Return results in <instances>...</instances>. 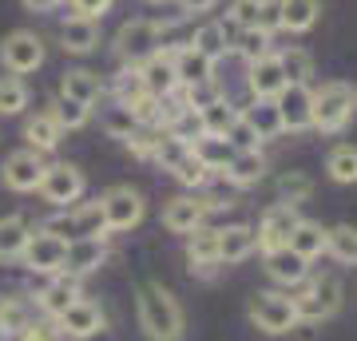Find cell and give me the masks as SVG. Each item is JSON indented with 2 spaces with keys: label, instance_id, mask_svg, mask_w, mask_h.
<instances>
[{
  "label": "cell",
  "instance_id": "6da1fadb",
  "mask_svg": "<svg viewBox=\"0 0 357 341\" xmlns=\"http://www.w3.org/2000/svg\"><path fill=\"white\" fill-rule=\"evenodd\" d=\"M135 305H139V326L151 341H183V329H187L183 305H178V298L167 290V286L143 282Z\"/></svg>",
  "mask_w": 357,
  "mask_h": 341
},
{
  "label": "cell",
  "instance_id": "7a4b0ae2",
  "mask_svg": "<svg viewBox=\"0 0 357 341\" xmlns=\"http://www.w3.org/2000/svg\"><path fill=\"white\" fill-rule=\"evenodd\" d=\"M40 230L56 234L60 242H76V238H107L103 230V211H100V199L96 202H72V206H60L56 215L44 222Z\"/></svg>",
  "mask_w": 357,
  "mask_h": 341
},
{
  "label": "cell",
  "instance_id": "3957f363",
  "mask_svg": "<svg viewBox=\"0 0 357 341\" xmlns=\"http://www.w3.org/2000/svg\"><path fill=\"white\" fill-rule=\"evenodd\" d=\"M354 88L349 84H342V79H330V84H321L318 91H314V123L318 131H326V135H333V131H342L349 119H354Z\"/></svg>",
  "mask_w": 357,
  "mask_h": 341
},
{
  "label": "cell",
  "instance_id": "277c9868",
  "mask_svg": "<svg viewBox=\"0 0 357 341\" xmlns=\"http://www.w3.org/2000/svg\"><path fill=\"white\" fill-rule=\"evenodd\" d=\"M246 314H250V321H255L262 333H274V338L302 326V321H298V310H294V298L290 294H278V290L255 294V298L246 302Z\"/></svg>",
  "mask_w": 357,
  "mask_h": 341
},
{
  "label": "cell",
  "instance_id": "5b68a950",
  "mask_svg": "<svg viewBox=\"0 0 357 341\" xmlns=\"http://www.w3.org/2000/svg\"><path fill=\"white\" fill-rule=\"evenodd\" d=\"M294 310H298V321H326L342 310V278L337 274H321L310 286L294 294Z\"/></svg>",
  "mask_w": 357,
  "mask_h": 341
},
{
  "label": "cell",
  "instance_id": "8992f818",
  "mask_svg": "<svg viewBox=\"0 0 357 341\" xmlns=\"http://www.w3.org/2000/svg\"><path fill=\"white\" fill-rule=\"evenodd\" d=\"M159 48H163V24L159 20H143L139 16V20H128V24L115 32V52L131 68H139L143 60H151Z\"/></svg>",
  "mask_w": 357,
  "mask_h": 341
},
{
  "label": "cell",
  "instance_id": "52a82bcc",
  "mask_svg": "<svg viewBox=\"0 0 357 341\" xmlns=\"http://www.w3.org/2000/svg\"><path fill=\"white\" fill-rule=\"evenodd\" d=\"M100 211H103V230H107V234H123V230L143 222L147 202H143V195L135 187H123V183H119V187L103 190Z\"/></svg>",
  "mask_w": 357,
  "mask_h": 341
},
{
  "label": "cell",
  "instance_id": "ba28073f",
  "mask_svg": "<svg viewBox=\"0 0 357 341\" xmlns=\"http://www.w3.org/2000/svg\"><path fill=\"white\" fill-rule=\"evenodd\" d=\"M0 63H4V72H13V76H28V72H36L40 63H44V40L36 32H28V28H16L4 36L0 44Z\"/></svg>",
  "mask_w": 357,
  "mask_h": 341
},
{
  "label": "cell",
  "instance_id": "9c48e42d",
  "mask_svg": "<svg viewBox=\"0 0 357 341\" xmlns=\"http://www.w3.org/2000/svg\"><path fill=\"white\" fill-rule=\"evenodd\" d=\"M84 187H88V179H84V171L76 163H52L36 190L52 206H72V202L84 199Z\"/></svg>",
  "mask_w": 357,
  "mask_h": 341
},
{
  "label": "cell",
  "instance_id": "30bf717a",
  "mask_svg": "<svg viewBox=\"0 0 357 341\" xmlns=\"http://www.w3.org/2000/svg\"><path fill=\"white\" fill-rule=\"evenodd\" d=\"M64 246L68 242H60L56 234H48V230H32L28 242H24V250H20V258H24V266L32 274H60V266H64Z\"/></svg>",
  "mask_w": 357,
  "mask_h": 341
},
{
  "label": "cell",
  "instance_id": "8fae6325",
  "mask_svg": "<svg viewBox=\"0 0 357 341\" xmlns=\"http://www.w3.org/2000/svg\"><path fill=\"white\" fill-rule=\"evenodd\" d=\"M44 171H48V163H44V155L32 151V147H24V151H13L8 159H4V171H0V179H4V187L8 190H36L40 179H44Z\"/></svg>",
  "mask_w": 357,
  "mask_h": 341
},
{
  "label": "cell",
  "instance_id": "7c38bea8",
  "mask_svg": "<svg viewBox=\"0 0 357 341\" xmlns=\"http://www.w3.org/2000/svg\"><path fill=\"white\" fill-rule=\"evenodd\" d=\"M298 222H302L298 206H290V202H274L266 215H262V227L255 230V234H258V250L266 254V250H278V246H286Z\"/></svg>",
  "mask_w": 357,
  "mask_h": 341
},
{
  "label": "cell",
  "instance_id": "4fadbf2b",
  "mask_svg": "<svg viewBox=\"0 0 357 341\" xmlns=\"http://www.w3.org/2000/svg\"><path fill=\"white\" fill-rule=\"evenodd\" d=\"M107 238H76L64 246V266H60V274H72V278H88L96 274L103 262H107Z\"/></svg>",
  "mask_w": 357,
  "mask_h": 341
},
{
  "label": "cell",
  "instance_id": "5bb4252c",
  "mask_svg": "<svg viewBox=\"0 0 357 341\" xmlns=\"http://www.w3.org/2000/svg\"><path fill=\"white\" fill-rule=\"evenodd\" d=\"M274 103H278V115H282L286 131H306L314 123V91L306 84H286L274 96Z\"/></svg>",
  "mask_w": 357,
  "mask_h": 341
},
{
  "label": "cell",
  "instance_id": "9a60e30c",
  "mask_svg": "<svg viewBox=\"0 0 357 341\" xmlns=\"http://www.w3.org/2000/svg\"><path fill=\"white\" fill-rule=\"evenodd\" d=\"M103 326H107V321H103V310L91 302V298H76L64 314L56 317V329H60L64 338H76V341L79 338H96Z\"/></svg>",
  "mask_w": 357,
  "mask_h": 341
},
{
  "label": "cell",
  "instance_id": "2e32d148",
  "mask_svg": "<svg viewBox=\"0 0 357 341\" xmlns=\"http://www.w3.org/2000/svg\"><path fill=\"white\" fill-rule=\"evenodd\" d=\"M211 206H215V199H191V195H178V199L167 202L163 227L175 230V234H191V230L203 227V218H206Z\"/></svg>",
  "mask_w": 357,
  "mask_h": 341
},
{
  "label": "cell",
  "instance_id": "e0dca14e",
  "mask_svg": "<svg viewBox=\"0 0 357 341\" xmlns=\"http://www.w3.org/2000/svg\"><path fill=\"white\" fill-rule=\"evenodd\" d=\"M139 76H143V88L151 91L155 100H171L178 91V79H175V60H171V48H159L151 60L139 63Z\"/></svg>",
  "mask_w": 357,
  "mask_h": 341
},
{
  "label": "cell",
  "instance_id": "ac0fdd59",
  "mask_svg": "<svg viewBox=\"0 0 357 341\" xmlns=\"http://www.w3.org/2000/svg\"><path fill=\"white\" fill-rule=\"evenodd\" d=\"M171 60H175L178 88H199V84H206V79H215V60L203 56L199 48H191V44L171 48Z\"/></svg>",
  "mask_w": 357,
  "mask_h": 341
},
{
  "label": "cell",
  "instance_id": "d6986e66",
  "mask_svg": "<svg viewBox=\"0 0 357 341\" xmlns=\"http://www.w3.org/2000/svg\"><path fill=\"white\" fill-rule=\"evenodd\" d=\"M246 88H250V96H255V100H274V96L286 88V76H282V63H278V56H274V52H266V56L250 60Z\"/></svg>",
  "mask_w": 357,
  "mask_h": 341
},
{
  "label": "cell",
  "instance_id": "ffe728a7",
  "mask_svg": "<svg viewBox=\"0 0 357 341\" xmlns=\"http://www.w3.org/2000/svg\"><path fill=\"white\" fill-rule=\"evenodd\" d=\"M76 298H84V294H79V278H72V274H52V282L40 290L36 302H40V314L56 321Z\"/></svg>",
  "mask_w": 357,
  "mask_h": 341
},
{
  "label": "cell",
  "instance_id": "44dd1931",
  "mask_svg": "<svg viewBox=\"0 0 357 341\" xmlns=\"http://www.w3.org/2000/svg\"><path fill=\"white\" fill-rule=\"evenodd\" d=\"M60 48L72 52V56H88V52L100 48V20H88V16H68L60 24Z\"/></svg>",
  "mask_w": 357,
  "mask_h": 341
},
{
  "label": "cell",
  "instance_id": "7402d4cb",
  "mask_svg": "<svg viewBox=\"0 0 357 341\" xmlns=\"http://www.w3.org/2000/svg\"><path fill=\"white\" fill-rule=\"evenodd\" d=\"M266 274L278 286H302L310 278V262L302 254H294L290 246H278V250H266Z\"/></svg>",
  "mask_w": 357,
  "mask_h": 341
},
{
  "label": "cell",
  "instance_id": "603a6c76",
  "mask_svg": "<svg viewBox=\"0 0 357 341\" xmlns=\"http://www.w3.org/2000/svg\"><path fill=\"white\" fill-rule=\"evenodd\" d=\"M187 258H191V274H215L218 266V230H191L187 238Z\"/></svg>",
  "mask_w": 357,
  "mask_h": 341
},
{
  "label": "cell",
  "instance_id": "cb8c5ba5",
  "mask_svg": "<svg viewBox=\"0 0 357 341\" xmlns=\"http://www.w3.org/2000/svg\"><path fill=\"white\" fill-rule=\"evenodd\" d=\"M258 250L255 227H227L218 230V262H246Z\"/></svg>",
  "mask_w": 357,
  "mask_h": 341
},
{
  "label": "cell",
  "instance_id": "d4e9b609",
  "mask_svg": "<svg viewBox=\"0 0 357 341\" xmlns=\"http://www.w3.org/2000/svg\"><path fill=\"white\" fill-rule=\"evenodd\" d=\"M246 119V123L255 127V135H258V143H266V139H278L282 131V115H278V103L274 100H255L246 112H238Z\"/></svg>",
  "mask_w": 357,
  "mask_h": 341
},
{
  "label": "cell",
  "instance_id": "484cf974",
  "mask_svg": "<svg viewBox=\"0 0 357 341\" xmlns=\"http://www.w3.org/2000/svg\"><path fill=\"white\" fill-rule=\"evenodd\" d=\"M227 183H234V187H255V183H262V175H266V155L262 151H234V159L227 163Z\"/></svg>",
  "mask_w": 357,
  "mask_h": 341
},
{
  "label": "cell",
  "instance_id": "4316f807",
  "mask_svg": "<svg viewBox=\"0 0 357 341\" xmlns=\"http://www.w3.org/2000/svg\"><path fill=\"white\" fill-rule=\"evenodd\" d=\"M60 91L72 96L76 103H84V107H91V103H100L103 84H100L96 72H88V68H72V72H64V79H60Z\"/></svg>",
  "mask_w": 357,
  "mask_h": 341
},
{
  "label": "cell",
  "instance_id": "83f0119b",
  "mask_svg": "<svg viewBox=\"0 0 357 341\" xmlns=\"http://www.w3.org/2000/svg\"><path fill=\"white\" fill-rule=\"evenodd\" d=\"M294 254H302L306 262H314L318 254H326V227L321 222H310V218H302L298 227H294L290 242H286Z\"/></svg>",
  "mask_w": 357,
  "mask_h": 341
},
{
  "label": "cell",
  "instance_id": "f1b7e54d",
  "mask_svg": "<svg viewBox=\"0 0 357 341\" xmlns=\"http://www.w3.org/2000/svg\"><path fill=\"white\" fill-rule=\"evenodd\" d=\"M60 127H56V119H52L48 112H40V115H32L24 123V139H28V147L32 151H40V155H48V151H56L60 147Z\"/></svg>",
  "mask_w": 357,
  "mask_h": 341
},
{
  "label": "cell",
  "instance_id": "f546056e",
  "mask_svg": "<svg viewBox=\"0 0 357 341\" xmlns=\"http://www.w3.org/2000/svg\"><path fill=\"white\" fill-rule=\"evenodd\" d=\"M278 13H282V28L286 32H310L318 24L321 4L318 0H278Z\"/></svg>",
  "mask_w": 357,
  "mask_h": 341
},
{
  "label": "cell",
  "instance_id": "4dcf8cb0",
  "mask_svg": "<svg viewBox=\"0 0 357 341\" xmlns=\"http://www.w3.org/2000/svg\"><path fill=\"white\" fill-rule=\"evenodd\" d=\"M100 127L107 131V135H112V139H123V143H128L143 123L135 119V115H131L128 103H119V100H115V103H107V107L100 112Z\"/></svg>",
  "mask_w": 357,
  "mask_h": 341
},
{
  "label": "cell",
  "instance_id": "1f68e13d",
  "mask_svg": "<svg viewBox=\"0 0 357 341\" xmlns=\"http://www.w3.org/2000/svg\"><path fill=\"white\" fill-rule=\"evenodd\" d=\"M167 131L175 135V139H183L187 147H195V143L203 139V115L195 112V107H187V103H178L175 112H171V119H167Z\"/></svg>",
  "mask_w": 357,
  "mask_h": 341
},
{
  "label": "cell",
  "instance_id": "d6a6232c",
  "mask_svg": "<svg viewBox=\"0 0 357 341\" xmlns=\"http://www.w3.org/2000/svg\"><path fill=\"white\" fill-rule=\"evenodd\" d=\"M326 254L337 258L342 266H357V227L342 222V227L326 230Z\"/></svg>",
  "mask_w": 357,
  "mask_h": 341
},
{
  "label": "cell",
  "instance_id": "836d02e7",
  "mask_svg": "<svg viewBox=\"0 0 357 341\" xmlns=\"http://www.w3.org/2000/svg\"><path fill=\"white\" fill-rule=\"evenodd\" d=\"M28 234H32V230H28V222L20 215H4V218H0V262L20 258Z\"/></svg>",
  "mask_w": 357,
  "mask_h": 341
},
{
  "label": "cell",
  "instance_id": "e575fe53",
  "mask_svg": "<svg viewBox=\"0 0 357 341\" xmlns=\"http://www.w3.org/2000/svg\"><path fill=\"white\" fill-rule=\"evenodd\" d=\"M48 115L56 119V127H60V131H76V127L88 123L91 107H84V103H76L72 96H64V91H60V96L48 103Z\"/></svg>",
  "mask_w": 357,
  "mask_h": 341
},
{
  "label": "cell",
  "instance_id": "d590c367",
  "mask_svg": "<svg viewBox=\"0 0 357 341\" xmlns=\"http://www.w3.org/2000/svg\"><path fill=\"white\" fill-rule=\"evenodd\" d=\"M191 151H195V159H199L206 171H227V163L234 159V147H230L227 139H218V135H203Z\"/></svg>",
  "mask_w": 357,
  "mask_h": 341
},
{
  "label": "cell",
  "instance_id": "8d00e7d4",
  "mask_svg": "<svg viewBox=\"0 0 357 341\" xmlns=\"http://www.w3.org/2000/svg\"><path fill=\"white\" fill-rule=\"evenodd\" d=\"M326 171H330L333 183H357V147L354 143H337L326 155Z\"/></svg>",
  "mask_w": 357,
  "mask_h": 341
},
{
  "label": "cell",
  "instance_id": "74e56055",
  "mask_svg": "<svg viewBox=\"0 0 357 341\" xmlns=\"http://www.w3.org/2000/svg\"><path fill=\"white\" fill-rule=\"evenodd\" d=\"M278 63H282V76H286V84H310V76H314V56H310L306 48L278 52Z\"/></svg>",
  "mask_w": 357,
  "mask_h": 341
},
{
  "label": "cell",
  "instance_id": "f35d334b",
  "mask_svg": "<svg viewBox=\"0 0 357 341\" xmlns=\"http://www.w3.org/2000/svg\"><path fill=\"white\" fill-rule=\"evenodd\" d=\"M28 107V84L20 76H0V115H20Z\"/></svg>",
  "mask_w": 357,
  "mask_h": 341
},
{
  "label": "cell",
  "instance_id": "ab89813d",
  "mask_svg": "<svg viewBox=\"0 0 357 341\" xmlns=\"http://www.w3.org/2000/svg\"><path fill=\"white\" fill-rule=\"evenodd\" d=\"M28 305L20 298H0V338H13V333H24L28 329Z\"/></svg>",
  "mask_w": 357,
  "mask_h": 341
},
{
  "label": "cell",
  "instance_id": "60d3db41",
  "mask_svg": "<svg viewBox=\"0 0 357 341\" xmlns=\"http://www.w3.org/2000/svg\"><path fill=\"white\" fill-rule=\"evenodd\" d=\"M199 115H203V131H206V135H218V139H222V135L230 131V123L238 119V107H230L227 100H215L211 107H203Z\"/></svg>",
  "mask_w": 357,
  "mask_h": 341
},
{
  "label": "cell",
  "instance_id": "b9f144b4",
  "mask_svg": "<svg viewBox=\"0 0 357 341\" xmlns=\"http://www.w3.org/2000/svg\"><path fill=\"white\" fill-rule=\"evenodd\" d=\"M191 48H199L203 56H211V60H218V56H227L230 40H227V32H222V24H203V28H195V40H191Z\"/></svg>",
  "mask_w": 357,
  "mask_h": 341
},
{
  "label": "cell",
  "instance_id": "7bdbcfd3",
  "mask_svg": "<svg viewBox=\"0 0 357 341\" xmlns=\"http://www.w3.org/2000/svg\"><path fill=\"white\" fill-rule=\"evenodd\" d=\"M230 48L250 63V60H258V56H266L270 52V36L266 32H258V28H238V36L230 40Z\"/></svg>",
  "mask_w": 357,
  "mask_h": 341
},
{
  "label": "cell",
  "instance_id": "ee69618b",
  "mask_svg": "<svg viewBox=\"0 0 357 341\" xmlns=\"http://www.w3.org/2000/svg\"><path fill=\"white\" fill-rule=\"evenodd\" d=\"M187 151H191V147H187V143L183 139H175V135H171V131H159V139H155V163H163L167 171H175L178 163H183V159H187Z\"/></svg>",
  "mask_w": 357,
  "mask_h": 341
},
{
  "label": "cell",
  "instance_id": "f6af8a7d",
  "mask_svg": "<svg viewBox=\"0 0 357 341\" xmlns=\"http://www.w3.org/2000/svg\"><path fill=\"white\" fill-rule=\"evenodd\" d=\"M143 76H139V68H123V72H119V76H115V96H119V103H135L143 96Z\"/></svg>",
  "mask_w": 357,
  "mask_h": 341
},
{
  "label": "cell",
  "instance_id": "bcb514c9",
  "mask_svg": "<svg viewBox=\"0 0 357 341\" xmlns=\"http://www.w3.org/2000/svg\"><path fill=\"white\" fill-rule=\"evenodd\" d=\"M222 139H227L230 147H234V151H258V147H262V143H258V135H255V127L246 123L243 115H238V119L230 123V131L222 135Z\"/></svg>",
  "mask_w": 357,
  "mask_h": 341
},
{
  "label": "cell",
  "instance_id": "7dc6e473",
  "mask_svg": "<svg viewBox=\"0 0 357 341\" xmlns=\"http://www.w3.org/2000/svg\"><path fill=\"white\" fill-rule=\"evenodd\" d=\"M175 179L183 183V187H206V179H211V171H206L199 159H195V151H187V159L175 167Z\"/></svg>",
  "mask_w": 357,
  "mask_h": 341
},
{
  "label": "cell",
  "instance_id": "c3c4849f",
  "mask_svg": "<svg viewBox=\"0 0 357 341\" xmlns=\"http://www.w3.org/2000/svg\"><path fill=\"white\" fill-rule=\"evenodd\" d=\"M278 195H282V202L298 206V202H302V199L310 195V179H306V175H298V171L282 175V179H278Z\"/></svg>",
  "mask_w": 357,
  "mask_h": 341
},
{
  "label": "cell",
  "instance_id": "681fc988",
  "mask_svg": "<svg viewBox=\"0 0 357 341\" xmlns=\"http://www.w3.org/2000/svg\"><path fill=\"white\" fill-rule=\"evenodd\" d=\"M258 8H262V0H230V16L227 20L234 28H255Z\"/></svg>",
  "mask_w": 357,
  "mask_h": 341
},
{
  "label": "cell",
  "instance_id": "f907efd6",
  "mask_svg": "<svg viewBox=\"0 0 357 341\" xmlns=\"http://www.w3.org/2000/svg\"><path fill=\"white\" fill-rule=\"evenodd\" d=\"M258 32H266V36H274L282 28V13H278V0H262V8H258V20H255Z\"/></svg>",
  "mask_w": 357,
  "mask_h": 341
},
{
  "label": "cell",
  "instance_id": "816d5d0a",
  "mask_svg": "<svg viewBox=\"0 0 357 341\" xmlns=\"http://www.w3.org/2000/svg\"><path fill=\"white\" fill-rule=\"evenodd\" d=\"M20 338L24 341H68L64 333H60L56 326H48V321H28V329L20 333Z\"/></svg>",
  "mask_w": 357,
  "mask_h": 341
},
{
  "label": "cell",
  "instance_id": "f5cc1de1",
  "mask_svg": "<svg viewBox=\"0 0 357 341\" xmlns=\"http://www.w3.org/2000/svg\"><path fill=\"white\" fill-rule=\"evenodd\" d=\"M72 8L76 16H88V20H100L107 8H112V0H72Z\"/></svg>",
  "mask_w": 357,
  "mask_h": 341
},
{
  "label": "cell",
  "instance_id": "db71d44e",
  "mask_svg": "<svg viewBox=\"0 0 357 341\" xmlns=\"http://www.w3.org/2000/svg\"><path fill=\"white\" fill-rule=\"evenodd\" d=\"M218 0H178V8L183 13H206V8H215Z\"/></svg>",
  "mask_w": 357,
  "mask_h": 341
},
{
  "label": "cell",
  "instance_id": "11a10c76",
  "mask_svg": "<svg viewBox=\"0 0 357 341\" xmlns=\"http://www.w3.org/2000/svg\"><path fill=\"white\" fill-rule=\"evenodd\" d=\"M20 4H24L28 13H52V8H56L60 0H20Z\"/></svg>",
  "mask_w": 357,
  "mask_h": 341
},
{
  "label": "cell",
  "instance_id": "9f6ffc18",
  "mask_svg": "<svg viewBox=\"0 0 357 341\" xmlns=\"http://www.w3.org/2000/svg\"><path fill=\"white\" fill-rule=\"evenodd\" d=\"M151 4H159V0H151Z\"/></svg>",
  "mask_w": 357,
  "mask_h": 341
}]
</instances>
